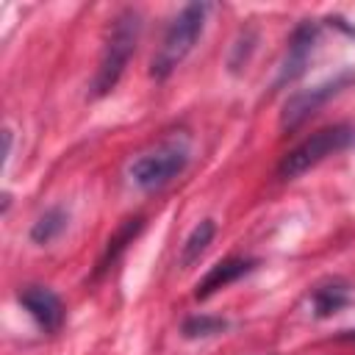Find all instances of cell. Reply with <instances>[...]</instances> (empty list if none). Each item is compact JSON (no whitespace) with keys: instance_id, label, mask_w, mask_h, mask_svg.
Listing matches in <instances>:
<instances>
[{"instance_id":"obj_1","label":"cell","mask_w":355,"mask_h":355,"mask_svg":"<svg viewBox=\"0 0 355 355\" xmlns=\"http://www.w3.org/2000/svg\"><path fill=\"white\" fill-rule=\"evenodd\" d=\"M139 36H141V17H139V11L136 8L119 11L114 17V22H111V31H108V39H105V47H103L97 72L92 78V94L94 97L108 94L119 83V78H122L130 55L136 53Z\"/></svg>"},{"instance_id":"obj_2","label":"cell","mask_w":355,"mask_h":355,"mask_svg":"<svg viewBox=\"0 0 355 355\" xmlns=\"http://www.w3.org/2000/svg\"><path fill=\"white\" fill-rule=\"evenodd\" d=\"M208 11H211L208 3H189L178 11V17L169 22V28H166L153 61H150V75L155 80L169 78L180 67V61L194 50L197 39L202 36Z\"/></svg>"},{"instance_id":"obj_3","label":"cell","mask_w":355,"mask_h":355,"mask_svg":"<svg viewBox=\"0 0 355 355\" xmlns=\"http://www.w3.org/2000/svg\"><path fill=\"white\" fill-rule=\"evenodd\" d=\"M189 161H191L189 144L183 139H169L141 153L139 158H133V164L128 166V175L133 186H139L141 191H158L166 183H172L178 175H183Z\"/></svg>"},{"instance_id":"obj_4","label":"cell","mask_w":355,"mask_h":355,"mask_svg":"<svg viewBox=\"0 0 355 355\" xmlns=\"http://www.w3.org/2000/svg\"><path fill=\"white\" fill-rule=\"evenodd\" d=\"M355 144V125H330L316 133H311L305 141H300L294 150H288L277 164L280 180H294L311 166L322 164L327 155H336Z\"/></svg>"},{"instance_id":"obj_5","label":"cell","mask_w":355,"mask_h":355,"mask_svg":"<svg viewBox=\"0 0 355 355\" xmlns=\"http://www.w3.org/2000/svg\"><path fill=\"white\" fill-rule=\"evenodd\" d=\"M349 80H352V75L344 72V75H338V78H333V80H327V83H319V86H313V89H302V92L291 94V97L286 100V105H283L280 128H283V130L300 128L311 114H316V111H319L333 94H338Z\"/></svg>"},{"instance_id":"obj_6","label":"cell","mask_w":355,"mask_h":355,"mask_svg":"<svg viewBox=\"0 0 355 355\" xmlns=\"http://www.w3.org/2000/svg\"><path fill=\"white\" fill-rule=\"evenodd\" d=\"M19 305L28 311V316L44 330V333H53L61 327L64 322V305H61V297L47 288V286H25L19 294H17Z\"/></svg>"},{"instance_id":"obj_7","label":"cell","mask_w":355,"mask_h":355,"mask_svg":"<svg viewBox=\"0 0 355 355\" xmlns=\"http://www.w3.org/2000/svg\"><path fill=\"white\" fill-rule=\"evenodd\" d=\"M255 258H244V255H230V258H225V261H216L205 275H202V280L197 283V291H194V297L197 300H208L211 294H216L219 288H227L230 283H236L239 277H244V275H250L252 269H255Z\"/></svg>"},{"instance_id":"obj_8","label":"cell","mask_w":355,"mask_h":355,"mask_svg":"<svg viewBox=\"0 0 355 355\" xmlns=\"http://www.w3.org/2000/svg\"><path fill=\"white\" fill-rule=\"evenodd\" d=\"M316 39H319V28H316L313 22H302V25L294 31V36H291V42H288L286 61H283V67H280V83L294 80L297 75L305 72V64H308V58H311V53H313Z\"/></svg>"},{"instance_id":"obj_9","label":"cell","mask_w":355,"mask_h":355,"mask_svg":"<svg viewBox=\"0 0 355 355\" xmlns=\"http://www.w3.org/2000/svg\"><path fill=\"white\" fill-rule=\"evenodd\" d=\"M141 227H144V216H130V219H125V222L116 227V233H114V236L108 239V244H105L103 258L97 261V272H94V277H100L103 272L111 269V263H116V258L133 244V239L141 233Z\"/></svg>"},{"instance_id":"obj_10","label":"cell","mask_w":355,"mask_h":355,"mask_svg":"<svg viewBox=\"0 0 355 355\" xmlns=\"http://www.w3.org/2000/svg\"><path fill=\"white\" fill-rule=\"evenodd\" d=\"M349 300H352V294H349V286L344 280H327V283L313 288L311 308H313L316 316H333L344 305H349Z\"/></svg>"},{"instance_id":"obj_11","label":"cell","mask_w":355,"mask_h":355,"mask_svg":"<svg viewBox=\"0 0 355 355\" xmlns=\"http://www.w3.org/2000/svg\"><path fill=\"white\" fill-rule=\"evenodd\" d=\"M216 233V222L214 219H202L194 225V230L186 236L183 247H180V266H191L194 261H200V255L208 250V244L214 241Z\"/></svg>"},{"instance_id":"obj_12","label":"cell","mask_w":355,"mask_h":355,"mask_svg":"<svg viewBox=\"0 0 355 355\" xmlns=\"http://www.w3.org/2000/svg\"><path fill=\"white\" fill-rule=\"evenodd\" d=\"M67 211L64 208H47L31 227V241L33 244H50L55 236H61V230L67 227Z\"/></svg>"},{"instance_id":"obj_13","label":"cell","mask_w":355,"mask_h":355,"mask_svg":"<svg viewBox=\"0 0 355 355\" xmlns=\"http://www.w3.org/2000/svg\"><path fill=\"white\" fill-rule=\"evenodd\" d=\"M225 327H227V322H225V319L200 313V316H191V319H186V322H183V336H186V338H208V336L222 333Z\"/></svg>"}]
</instances>
